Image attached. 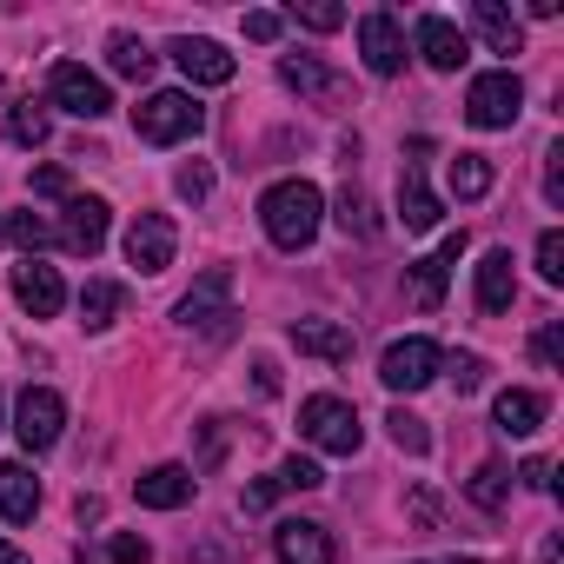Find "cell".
Returning a JSON list of instances; mask_svg holds the SVG:
<instances>
[{
  "mask_svg": "<svg viewBox=\"0 0 564 564\" xmlns=\"http://www.w3.org/2000/svg\"><path fill=\"white\" fill-rule=\"evenodd\" d=\"M319 219H326V199H319L313 180H279V186H265V199H259V226H265V239H272L279 252L313 246Z\"/></svg>",
  "mask_w": 564,
  "mask_h": 564,
  "instance_id": "obj_1",
  "label": "cell"
},
{
  "mask_svg": "<svg viewBox=\"0 0 564 564\" xmlns=\"http://www.w3.org/2000/svg\"><path fill=\"white\" fill-rule=\"evenodd\" d=\"M199 120H206V107H199L193 94H180V87L147 94V100L133 107V133H140L147 147H180V140L199 133Z\"/></svg>",
  "mask_w": 564,
  "mask_h": 564,
  "instance_id": "obj_2",
  "label": "cell"
},
{
  "mask_svg": "<svg viewBox=\"0 0 564 564\" xmlns=\"http://www.w3.org/2000/svg\"><path fill=\"white\" fill-rule=\"evenodd\" d=\"M300 432H306L319 452H333V458H352V452L366 445V425H359V412H352L346 399H333V392H313V399L300 405Z\"/></svg>",
  "mask_w": 564,
  "mask_h": 564,
  "instance_id": "obj_3",
  "label": "cell"
},
{
  "mask_svg": "<svg viewBox=\"0 0 564 564\" xmlns=\"http://www.w3.org/2000/svg\"><path fill=\"white\" fill-rule=\"evenodd\" d=\"M518 107H524V87H518V74H511V67H498V74H478V80L465 87V120H471L478 133H498V127H511V120H518Z\"/></svg>",
  "mask_w": 564,
  "mask_h": 564,
  "instance_id": "obj_4",
  "label": "cell"
},
{
  "mask_svg": "<svg viewBox=\"0 0 564 564\" xmlns=\"http://www.w3.org/2000/svg\"><path fill=\"white\" fill-rule=\"evenodd\" d=\"M232 319H239V313H232V272H226V265H213L199 286L180 300V326H186V333H213V339H226V333H232Z\"/></svg>",
  "mask_w": 564,
  "mask_h": 564,
  "instance_id": "obj_5",
  "label": "cell"
},
{
  "mask_svg": "<svg viewBox=\"0 0 564 564\" xmlns=\"http://www.w3.org/2000/svg\"><path fill=\"white\" fill-rule=\"evenodd\" d=\"M438 372H445V352H438V339H392V346H386V359H379V379H386V392H425Z\"/></svg>",
  "mask_w": 564,
  "mask_h": 564,
  "instance_id": "obj_6",
  "label": "cell"
},
{
  "mask_svg": "<svg viewBox=\"0 0 564 564\" xmlns=\"http://www.w3.org/2000/svg\"><path fill=\"white\" fill-rule=\"evenodd\" d=\"M47 94H54V107H67L74 120H107V113H113L107 80H100V74H87L80 61H61V67L47 74Z\"/></svg>",
  "mask_w": 564,
  "mask_h": 564,
  "instance_id": "obj_7",
  "label": "cell"
},
{
  "mask_svg": "<svg viewBox=\"0 0 564 564\" xmlns=\"http://www.w3.org/2000/svg\"><path fill=\"white\" fill-rule=\"evenodd\" d=\"M61 425H67V399L47 392V386H28L21 405H14V432H21V445H28V452H54V445H61Z\"/></svg>",
  "mask_w": 564,
  "mask_h": 564,
  "instance_id": "obj_8",
  "label": "cell"
},
{
  "mask_svg": "<svg viewBox=\"0 0 564 564\" xmlns=\"http://www.w3.org/2000/svg\"><path fill=\"white\" fill-rule=\"evenodd\" d=\"M173 252H180V226H173L166 213H140V219L127 226V265H140V272H166Z\"/></svg>",
  "mask_w": 564,
  "mask_h": 564,
  "instance_id": "obj_9",
  "label": "cell"
},
{
  "mask_svg": "<svg viewBox=\"0 0 564 564\" xmlns=\"http://www.w3.org/2000/svg\"><path fill=\"white\" fill-rule=\"evenodd\" d=\"M14 300H21L28 319H54V313L67 306V286H61V272H54L47 259H21V265H14Z\"/></svg>",
  "mask_w": 564,
  "mask_h": 564,
  "instance_id": "obj_10",
  "label": "cell"
},
{
  "mask_svg": "<svg viewBox=\"0 0 564 564\" xmlns=\"http://www.w3.org/2000/svg\"><path fill=\"white\" fill-rule=\"evenodd\" d=\"M425 153H432V140H412V160H405V173H399V219H405V232H432V226H438V193H432L425 173H419Z\"/></svg>",
  "mask_w": 564,
  "mask_h": 564,
  "instance_id": "obj_11",
  "label": "cell"
},
{
  "mask_svg": "<svg viewBox=\"0 0 564 564\" xmlns=\"http://www.w3.org/2000/svg\"><path fill=\"white\" fill-rule=\"evenodd\" d=\"M54 246H67L74 259H94L107 246V199H67V219L54 226Z\"/></svg>",
  "mask_w": 564,
  "mask_h": 564,
  "instance_id": "obj_12",
  "label": "cell"
},
{
  "mask_svg": "<svg viewBox=\"0 0 564 564\" xmlns=\"http://www.w3.org/2000/svg\"><path fill=\"white\" fill-rule=\"evenodd\" d=\"M359 54H366V67H372L379 80H392V74L405 67V34H399V21H392L386 8H372V14L359 21Z\"/></svg>",
  "mask_w": 564,
  "mask_h": 564,
  "instance_id": "obj_13",
  "label": "cell"
},
{
  "mask_svg": "<svg viewBox=\"0 0 564 564\" xmlns=\"http://www.w3.org/2000/svg\"><path fill=\"white\" fill-rule=\"evenodd\" d=\"M166 54L180 61V74H186L193 87H226V80L239 74V67H232V54H226L219 41H199V34H180Z\"/></svg>",
  "mask_w": 564,
  "mask_h": 564,
  "instance_id": "obj_14",
  "label": "cell"
},
{
  "mask_svg": "<svg viewBox=\"0 0 564 564\" xmlns=\"http://www.w3.org/2000/svg\"><path fill=\"white\" fill-rule=\"evenodd\" d=\"M458 252H465V232H445V246H438L432 259H412V306H419V313H438L445 272L458 265Z\"/></svg>",
  "mask_w": 564,
  "mask_h": 564,
  "instance_id": "obj_15",
  "label": "cell"
},
{
  "mask_svg": "<svg viewBox=\"0 0 564 564\" xmlns=\"http://www.w3.org/2000/svg\"><path fill=\"white\" fill-rule=\"evenodd\" d=\"M193 471L186 465H153V471H140V485H133V498L147 505V511H180V505H193Z\"/></svg>",
  "mask_w": 564,
  "mask_h": 564,
  "instance_id": "obj_16",
  "label": "cell"
},
{
  "mask_svg": "<svg viewBox=\"0 0 564 564\" xmlns=\"http://www.w3.org/2000/svg\"><path fill=\"white\" fill-rule=\"evenodd\" d=\"M272 551H279V564H333V538H326V524H306V518H286L272 531Z\"/></svg>",
  "mask_w": 564,
  "mask_h": 564,
  "instance_id": "obj_17",
  "label": "cell"
},
{
  "mask_svg": "<svg viewBox=\"0 0 564 564\" xmlns=\"http://www.w3.org/2000/svg\"><path fill=\"white\" fill-rule=\"evenodd\" d=\"M41 511V478L21 465V458H0V518L8 524H28Z\"/></svg>",
  "mask_w": 564,
  "mask_h": 564,
  "instance_id": "obj_18",
  "label": "cell"
},
{
  "mask_svg": "<svg viewBox=\"0 0 564 564\" xmlns=\"http://www.w3.org/2000/svg\"><path fill=\"white\" fill-rule=\"evenodd\" d=\"M419 54H425V67H438V74H458L471 47H465V34H458L445 14H425V21H419Z\"/></svg>",
  "mask_w": 564,
  "mask_h": 564,
  "instance_id": "obj_19",
  "label": "cell"
},
{
  "mask_svg": "<svg viewBox=\"0 0 564 564\" xmlns=\"http://www.w3.org/2000/svg\"><path fill=\"white\" fill-rule=\"evenodd\" d=\"M286 339H293L306 359H326V366H346V359H352V333L333 326V319H293Z\"/></svg>",
  "mask_w": 564,
  "mask_h": 564,
  "instance_id": "obj_20",
  "label": "cell"
},
{
  "mask_svg": "<svg viewBox=\"0 0 564 564\" xmlns=\"http://www.w3.org/2000/svg\"><path fill=\"white\" fill-rule=\"evenodd\" d=\"M518 300V272H511V252L505 246H491L485 259H478V313H505Z\"/></svg>",
  "mask_w": 564,
  "mask_h": 564,
  "instance_id": "obj_21",
  "label": "cell"
},
{
  "mask_svg": "<svg viewBox=\"0 0 564 564\" xmlns=\"http://www.w3.org/2000/svg\"><path fill=\"white\" fill-rule=\"evenodd\" d=\"M491 412H498V432H505V438H531V432L544 425V412H551V405H544V392H524V386H505Z\"/></svg>",
  "mask_w": 564,
  "mask_h": 564,
  "instance_id": "obj_22",
  "label": "cell"
},
{
  "mask_svg": "<svg viewBox=\"0 0 564 564\" xmlns=\"http://www.w3.org/2000/svg\"><path fill=\"white\" fill-rule=\"evenodd\" d=\"M279 80H286L300 100H333V94H339V74L319 67L313 54H286V61H279Z\"/></svg>",
  "mask_w": 564,
  "mask_h": 564,
  "instance_id": "obj_23",
  "label": "cell"
},
{
  "mask_svg": "<svg viewBox=\"0 0 564 564\" xmlns=\"http://www.w3.org/2000/svg\"><path fill=\"white\" fill-rule=\"evenodd\" d=\"M471 34H478L491 54H518V41H524V34H518V21L498 8V0H478V8H471Z\"/></svg>",
  "mask_w": 564,
  "mask_h": 564,
  "instance_id": "obj_24",
  "label": "cell"
},
{
  "mask_svg": "<svg viewBox=\"0 0 564 564\" xmlns=\"http://www.w3.org/2000/svg\"><path fill=\"white\" fill-rule=\"evenodd\" d=\"M107 67H113L120 80H147V74L160 67V54H153L140 34H113V41H107Z\"/></svg>",
  "mask_w": 564,
  "mask_h": 564,
  "instance_id": "obj_25",
  "label": "cell"
},
{
  "mask_svg": "<svg viewBox=\"0 0 564 564\" xmlns=\"http://www.w3.org/2000/svg\"><path fill=\"white\" fill-rule=\"evenodd\" d=\"M465 498H471L478 511H505V498H511V471H505L498 458H485V465L465 478Z\"/></svg>",
  "mask_w": 564,
  "mask_h": 564,
  "instance_id": "obj_26",
  "label": "cell"
},
{
  "mask_svg": "<svg viewBox=\"0 0 564 564\" xmlns=\"http://www.w3.org/2000/svg\"><path fill=\"white\" fill-rule=\"evenodd\" d=\"M0 246H28V259L41 246H54V226L41 213H0Z\"/></svg>",
  "mask_w": 564,
  "mask_h": 564,
  "instance_id": "obj_27",
  "label": "cell"
},
{
  "mask_svg": "<svg viewBox=\"0 0 564 564\" xmlns=\"http://www.w3.org/2000/svg\"><path fill=\"white\" fill-rule=\"evenodd\" d=\"M8 140H14V147H41V140H47V107H41L34 94L8 107Z\"/></svg>",
  "mask_w": 564,
  "mask_h": 564,
  "instance_id": "obj_28",
  "label": "cell"
},
{
  "mask_svg": "<svg viewBox=\"0 0 564 564\" xmlns=\"http://www.w3.org/2000/svg\"><path fill=\"white\" fill-rule=\"evenodd\" d=\"M120 286H113V279H87V293H80V319L100 333V326H113V313H120Z\"/></svg>",
  "mask_w": 564,
  "mask_h": 564,
  "instance_id": "obj_29",
  "label": "cell"
},
{
  "mask_svg": "<svg viewBox=\"0 0 564 564\" xmlns=\"http://www.w3.org/2000/svg\"><path fill=\"white\" fill-rule=\"evenodd\" d=\"M452 193L458 199H485L491 193V160L485 153H458L452 160Z\"/></svg>",
  "mask_w": 564,
  "mask_h": 564,
  "instance_id": "obj_30",
  "label": "cell"
},
{
  "mask_svg": "<svg viewBox=\"0 0 564 564\" xmlns=\"http://www.w3.org/2000/svg\"><path fill=\"white\" fill-rule=\"evenodd\" d=\"M386 425H392V445H399V452H412V458H425V452H432V432H425V419H419V412L392 405V419H386Z\"/></svg>",
  "mask_w": 564,
  "mask_h": 564,
  "instance_id": "obj_31",
  "label": "cell"
},
{
  "mask_svg": "<svg viewBox=\"0 0 564 564\" xmlns=\"http://www.w3.org/2000/svg\"><path fill=\"white\" fill-rule=\"evenodd\" d=\"M319 485H326V471H319L313 458H300V452L279 465V491H319Z\"/></svg>",
  "mask_w": 564,
  "mask_h": 564,
  "instance_id": "obj_32",
  "label": "cell"
},
{
  "mask_svg": "<svg viewBox=\"0 0 564 564\" xmlns=\"http://www.w3.org/2000/svg\"><path fill=\"white\" fill-rule=\"evenodd\" d=\"M538 272H544V286H564V232H538Z\"/></svg>",
  "mask_w": 564,
  "mask_h": 564,
  "instance_id": "obj_33",
  "label": "cell"
},
{
  "mask_svg": "<svg viewBox=\"0 0 564 564\" xmlns=\"http://www.w3.org/2000/svg\"><path fill=\"white\" fill-rule=\"evenodd\" d=\"M293 21L313 28V34H333V28H346V8H326V0H306V8H300V0H293Z\"/></svg>",
  "mask_w": 564,
  "mask_h": 564,
  "instance_id": "obj_34",
  "label": "cell"
},
{
  "mask_svg": "<svg viewBox=\"0 0 564 564\" xmlns=\"http://www.w3.org/2000/svg\"><path fill=\"white\" fill-rule=\"evenodd\" d=\"M173 186H180V199H193V206H199V199L213 193V166H206V160H186V166L173 173Z\"/></svg>",
  "mask_w": 564,
  "mask_h": 564,
  "instance_id": "obj_35",
  "label": "cell"
},
{
  "mask_svg": "<svg viewBox=\"0 0 564 564\" xmlns=\"http://www.w3.org/2000/svg\"><path fill=\"white\" fill-rule=\"evenodd\" d=\"M445 372H452V392H458V399H465V392H478V386H485V359H478V352H458V359H452V366H445Z\"/></svg>",
  "mask_w": 564,
  "mask_h": 564,
  "instance_id": "obj_36",
  "label": "cell"
},
{
  "mask_svg": "<svg viewBox=\"0 0 564 564\" xmlns=\"http://www.w3.org/2000/svg\"><path fill=\"white\" fill-rule=\"evenodd\" d=\"M339 226H346V232H359V239L372 232V219H366V193H359V186H346V193H339Z\"/></svg>",
  "mask_w": 564,
  "mask_h": 564,
  "instance_id": "obj_37",
  "label": "cell"
},
{
  "mask_svg": "<svg viewBox=\"0 0 564 564\" xmlns=\"http://www.w3.org/2000/svg\"><path fill=\"white\" fill-rule=\"evenodd\" d=\"M107 557H113V564H153V544H147V538H133V531H113Z\"/></svg>",
  "mask_w": 564,
  "mask_h": 564,
  "instance_id": "obj_38",
  "label": "cell"
},
{
  "mask_svg": "<svg viewBox=\"0 0 564 564\" xmlns=\"http://www.w3.org/2000/svg\"><path fill=\"white\" fill-rule=\"evenodd\" d=\"M34 193H41V199H74L67 166H34Z\"/></svg>",
  "mask_w": 564,
  "mask_h": 564,
  "instance_id": "obj_39",
  "label": "cell"
},
{
  "mask_svg": "<svg viewBox=\"0 0 564 564\" xmlns=\"http://www.w3.org/2000/svg\"><path fill=\"white\" fill-rule=\"evenodd\" d=\"M531 359H538V366H551V372H557V366H564V326H544V333H538V339H531Z\"/></svg>",
  "mask_w": 564,
  "mask_h": 564,
  "instance_id": "obj_40",
  "label": "cell"
},
{
  "mask_svg": "<svg viewBox=\"0 0 564 564\" xmlns=\"http://www.w3.org/2000/svg\"><path fill=\"white\" fill-rule=\"evenodd\" d=\"M544 199H551V206H564V147H551V153H544Z\"/></svg>",
  "mask_w": 564,
  "mask_h": 564,
  "instance_id": "obj_41",
  "label": "cell"
},
{
  "mask_svg": "<svg viewBox=\"0 0 564 564\" xmlns=\"http://www.w3.org/2000/svg\"><path fill=\"white\" fill-rule=\"evenodd\" d=\"M279 28H286L279 14H246V41H279Z\"/></svg>",
  "mask_w": 564,
  "mask_h": 564,
  "instance_id": "obj_42",
  "label": "cell"
},
{
  "mask_svg": "<svg viewBox=\"0 0 564 564\" xmlns=\"http://www.w3.org/2000/svg\"><path fill=\"white\" fill-rule=\"evenodd\" d=\"M531 491H551V458H524V471H518Z\"/></svg>",
  "mask_w": 564,
  "mask_h": 564,
  "instance_id": "obj_43",
  "label": "cell"
},
{
  "mask_svg": "<svg viewBox=\"0 0 564 564\" xmlns=\"http://www.w3.org/2000/svg\"><path fill=\"white\" fill-rule=\"evenodd\" d=\"M279 498V478H259V485H246V511H265Z\"/></svg>",
  "mask_w": 564,
  "mask_h": 564,
  "instance_id": "obj_44",
  "label": "cell"
},
{
  "mask_svg": "<svg viewBox=\"0 0 564 564\" xmlns=\"http://www.w3.org/2000/svg\"><path fill=\"white\" fill-rule=\"evenodd\" d=\"M252 372H259V392H279V366H272V359H259Z\"/></svg>",
  "mask_w": 564,
  "mask_h": 564,
  "instance_id": "obj_45",
  "label": "cell"
},
{
  "mask_svg": "<svg viewBox=\"0 0 564 564\" xmlns=\"http://www.w3.org/2000/svg\"><path fill=\"white\" fill-rule=\"evenodd\" d=\"M0 564H34V557H28V551H14L8 538H0Z\"/></svg>",
  "mask_w": 564,
  "mask_h": 564,
  "instance_id": "obj_46",
  "label": "cell"
}]
</instances>
